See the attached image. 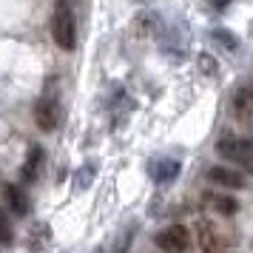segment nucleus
Masks as SVG:
<instances>
[{"mask_svg": "<svg viewBox=\"0 0 253 253\" xmlns=\"http://www.w3.org/2000/svg\"><path fill=\"white\" fill-rule=\"evenodd\" d=\"M51 37L63 51H71L77 46V20H74V9L69 0H57L54 3V14H51Z\"/></svg>", "mask_w": 253, "mask_h": 253, "instance_id": "nucleus-1", "label": "nucleus"}, {"mask_svg": "<svg viewBox=\"0 0 253 253\" xmlns=\"http://www.w3.org/2000/svg\"><path fill=\"white\" fill-rule=\"evenodd\" d=\"M216 154L222 160L236 162L248 173H253V137H230V134H225V137L216 139Z\"/></svg>", "mask_w": 253, "mask_h": 253, "instance_id": "nucleus-2", "label": "nucleus"}, {"mask_svg": "<svg viewBox=\"0 0 253 253\" xmlns=\"http://www.w3.org/2000/svg\"><path fill=\"white\" fill-rule=\"evenodd\" d=\"M154 242H157V248H160L162 253H188L191 251V230L176 222V225L162 228L160 233L154 236Z\"/></svg>", "mask_w": 253, "mask_h": 253, "instance_id": "nucleus-3", "label": "nucleus"}, {"mask_svg": "<svg viewBox=\"0 0 253 253\" xmlns=\"http://www.w3.org/2000/svg\"><path fill=\"white\" fill-rule=\"evenodd\" d=\"M60 120H63V108H60V100L54 94H43L35 105V123L40 131H57Z\"/></svg>", "mask_w": 253, "mask_h": 253, "instance_id": "nucleus-4", "label": "nucleus"}, {"mask_svg": "<svg viewBox=\"0 0 253 253\" xmlns=\"http://www.w3.org/2000/svg\"><path fill=\"white\" fill-rule=\"evenodd\" d=\"M182 171V162L171 160V157H160V160H151L148 162V176L157 185H171Z\"/></svg>", "mask_w": 253, "mask_h": 253, "instance_id": "nucleus-5", "label": "nucleus"}, {"mask_svg": "<svg viewBox=\"0 0 253 253\" xmlns=\"http://www.w3.org/2000/svg\"><path fill=\"white\" fill-rule=\"evenodd\" d=\"M208 182L219 185V188H225V191H239L245 188V173H239L236 168H225V165H211L208 168Z\"/></svg>", "mask_w": 253, "mask_h": 253, "instance_id": "nucleus-6", "label": "nucleus"}, {"mask_svg": "<svg viewBox=\"0 0 253 253\" xmlns=\"http://www.w3.org/2000/svg\"><path fill=\"white\" fill-rule=\"evenodd\" d=\"M43 162H46L43 145H32L29 154H26V160H23V168H20V182H26V185L37 182L40 173H43Z\"/></svg>", "mask_w": 253, "mask_h": 253, "instance_id": "nucleus-7", "label": "nucleus"}, {"mask_svg": "<svg viewBox=\"0 0 253 253\" xmlns=\"http://www.w3.org/2000/svg\"><path fill=\"white\" fill-rule=\"evenodd\" d=\"M199 248L202 253H225V236L213 225L199 222Z\"/></svg>", "mask_w": 253, "mask_h": 253, "instance_id": "nucleus-8", "label": "nucleus"}, {"mask_svg": "<svg viewBox=\"0 0 253 253\" xmlns=\"http://www.w3.org/2000/svg\"><path fill=\"white\" fill-rule=\"evenodd\" d=\"M6 202L12 208V213H17V216H29L32 213V199H29V194L20 185H6Z\"/></svg>", "mask_w": 253, "mask_h": 253, "instance_id": "nucleus-9", "label": "nucleus"}, {"mask_svg": "<svg viewBox=\"0 0 253 253\" xmlns=\"http://www.w3.org/2000/svg\"><path fill=\"white\" fill-rule=\"evenodd\" d=\"M233 114L239 120H251L253 117V85H239L233 94Z\"/></svg>", "mask_w": 253, "mask_h": 253, "instance_id": "nucleus-10", "label": "nucleus"}, {"mask_svg": "<svg viewBox=\"0 0 253 253\" xmlns=\"http://www.w3.org/2000/svg\"><path fill=\"white\" fill-rule=\"evenodd\" d=\"M205 205L211 208L213 213H222V216H233V213L239 211V202H236L230 194H208Z\"/></svg>", "mask_w": 253, "mask_h": 253, "instance_id": "nucleus-11", "label": "nucleus"}, {"mask_svg": "<svg viewBox=\"0 0 253 253\" xmlns=\"http://www.w3.org/2000/svg\"><path fill=\"white\" fill-rule=\"evenodd\" d=\"M137 230H139L137 222H128L126 228L117 233L114 245H111V253H128L131 251V242H134V233H137Z\"/></svg>", "mask_w": 253, "mask_h": 253, "instance_id": "nucleus-12", "label": "nucleus"}, {"mask_svg": "<svg viewBox=\"0 0 253 253\" xmlns=\"http://www.w3.org/2000/svg\"><path fill=\"white\" fill-rule=\"evenodd\" d=\"M211 40L219 48H225V51H236L239 48V37L233 35L230 29H211Z\"/></svg>", "mask_w": 253, "mask_h": 253, "instance_id": "nucleus-13", "label": "nucleus"}, {"mask_svg": "<svg viewBox=\"0 0 253 253\" xmlns=\"http://www.w3.org/2000/svg\"><path fill=\"white\" fill-rule=\"evenodd\" d=\"M0 245L3 248L14 245V228H12V219H9L6 211H0Z\"/></svg>", "mask_w": 253, "mask_h": 253, "instance_id": "nucleus-14", "label": "nucleus"}, {"mask_svg": "<svg viewBox=\"0 0 253 253\" xmlns=\"http://www.w3.org/2000/svg\"><path fill=\"white\" fill-rule=\"evenodd\" d=\"M94 176H97V162H85L77 173V188H85V185L94 182Z\"/></svg>", "mask_w": 253, "mask_h": 253, "instance_id": "nucleus-15", "label": "nucleus"}, {"mask_svg": "<svg viewBox=\"0 0 253 253\" xmlns=\"http://www.w3.org/2000/svg\"><path fill=\"white\" fill-rule=\"evenodd\" d=\"M199 69L205 71V74H213V71H216V63H213V57H211V54H199Z\"/></svg>", "mask_w": 253, "mask_h": 253, "instance_id": "nucleus-16", "label": "nucleus"}, {"mask_svg": "<svg viewBox=\"0 0 253 253\" xmlns=\"http://www.w3.org/2000/svg\"><path fill=\"white\" fill-rule=\"evenodd\" d=\"M208 3H211V9H216V12H225V9H228L233 0H208Z\"/></svg>", "mask_w": 253, "mask_h": 253, "instance_id": "nucleus-17", "label": "nucleus"}]
</instances>
